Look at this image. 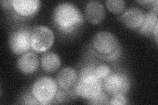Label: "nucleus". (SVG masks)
I'll return each mask as SVG.
<instances>
[{"label": "nucleus", "instance_id": "nucleus-15", "mask_svg": "<svg viewBox=\"0 0 158 105\" xmlns=\"http://www.w3.org/2000/svg\"><path fill=\"white\" fill-rule=\"evenodd\" d=\"M106 6L110 11L118 14L122 13L125 9V2L123 0H107Z\"/></svg>", "mask_w": 158, "mask_h": 105}, {"label": "nucleus", "instance_id": "nucleus-2", "mask_svg": "<svg viewBox=\"0 0 158 105\" xmlns=\"http://www.w3.org/2000/svg\"><path fill=\"white\" fill-rule=\"evenodd\" d=\"M95 67L88 66L82 68L75 87L77 95L86 100L98 97L102 92V80L95 75Z\"/></svg>", "mask_w": 158, "mask_h": 105}, {"label": "nucleus", "instance_id": "nucleus-10", "mask_svg": "<svg viewBox=\"0 0 158 105\" xmlns=\"http://www.w3.org/2000/svg\"><path fill=\"white\" fill-rule=\"evenodd\" d=\"M78 78V74L75 69L71 67H65L58 72L56 82L62 89L69 90L75 87Z\"/></svg>", "mask_w": 158, "mask_h": 105}, {"label": "nucleus", "instance_id": "nucleus-1", "mask_svg": "<svg viewBox=\"0 0 158 105\" xmlns=\"http://www.w3.org/2000/svg\"><path fill=\"white\" fill-rule=\"evenodd\" d=\"M53 19L59 30L67 34L76 30L83 22L81 11L71 3H62L57 6L53 13Z\"/></svg>", "mask_w": 158, "mask_h": 105}, {"label": "nucleus", "instance_id": "nucleus-19", "mask_svg": "<svg viewBox=\"0 0 158 105\" xmlns=\"http://www.w3.org/2000/svg\"><path fill=\"white\" fill-rule=\"evenodd\" d=\"M157 32H158V25L156 26L154 32H153V35H154L155 36V38H156V43H157Z\"/></svg>", "mask_w": 158, "mask_h": 105}, {"label": "nucleus", "instance_id": "nucleus-17", "mask_svg": "<svg viewBox=\"0 0 158 105\" xmlns=\"http://www.w3.org/2000/svg\"><path fill=\"white\" fill-rule=\"evenodd\" d=\"M109 101H110L108 104L111 105H125L128 103L127 99L123 94L113 95Z\"/></svg>", "mask_w": 158, "mask_h": 105}, {"label": "nucleus", "instance_id": "nucleus-8", "mask_svg": "<svg viewBox=\"0 0 158 105\" xmlns=\"http://www.w3.org/2000/svg\"><path fill=\"white\" fill-rule=\"evenodd\" d=\"M11 6L17 14L22 17H30L35 14L40 7L38 0H13Z\"/></svg>", "mask_w": 158, "mask_h": 105}, {"label": "nucleus", "instance_id": "nucleus-20", "mask_svg": "<svg viewBox=\"0 0 158 105\" xmlns=\"http://www.w3.org/2000/svg\"><path fill=\"white\" fill-rule=\"evenodd\" d=\"M154 1H150V0H146V1H137L138 3L145 4V3H154Z\"/></svg>", "mask_w": 158, "mask_h": 105}, {"label": "nucleus", "instance_id": "nucleus-4", "mask_svg": "<svg viewBox=\"0 0 158 105\" xmlns=\"http://www.w3.org/2000/svg\"><path fill=\"white\" fill-rule=\"evenodd\" d=\"M54 34L48 26H37L31 31V48L36 52L47 51L54 43Z\"/></svg>", "mask_w": 158, "mask_h": 105}, {"label": "nucleus", "instance_id": "nucleus-5", "mask_svg": "<svg viewBox=\"0 0 158 105\" xmlns=\"http://www.w3.org/2000/svg\"><path fill=\"white\" fill-rule=\"evenodd\" d=\"M103 80V88L107 94L111 96L119 94L124 95L130 89V80L124 74L110 73Z\"/></svg>", "mask_w": 158, "mask_h": 105}, {"label": "nucleus", "instance_id": "nucleus-11", "mask_svg": "<svg viewBox=\"0 0 158 105\" xmlns=\"http://www.w3.org/2000/svg\"><path fill=\"white\" fill-rule=\"evenodd\" d=\"M105 16L106 11L102 3L97 1L88 2L85 7V17L88 22L99 24L103 21Z\"/></svg>", "mask_w": 158, "mask_h": 105}, {"label": "nucleus", "instance_id": "nucleus-14", "mask_svg": "<svg viewBox=\"0 0 158 105\" xmlns=\"http://www.w3.org/2000/svg\"><path fill=\"white\" fill-rule=\"evenodd\" d=\"M158 25L157 13L154 11L144 14V19L139 28L140 32L142 34L150 35L154 32L156 26Z\"/></svg>", "mask_w": 158, "mask_h": 105}, {"label": "nucleus", "instance_id": "nucleus-13", "mask_svg": "<svg viewBox=\"0 0 158 105\" xmlns=\"http://www.w3.org/2000/svg\"><path fill=\"white\" fill-rule=\"evenodd\" d=\"M41 65L44 71L48 72H56L61 66V59L57 54L48 52L42 57Z\"/></svg>", "mask_w": 158, "mask_h": 105}, {"label": "nucleus", "instance_id": "nucleus-12", "mask_svg": "<svg viewBox=\"0 0 158 105\" xmlns=\"http://www.w3.org/2000/svg\"><path fill=\"white\" fill-rule=\"evenodd\" d=\"M19 69L23 73L29 74L35 72L39 66V59L36 55L32 52L23 54L17 61Z\"/></svg>", "mask_w": 158, "mask_h": 105}, {"label": "nucleus", "instance_id": "nucleus-3", "mask_svg": "<svg viewBox=\"0 0 158 105\" xmlns=\"http://www.w3.org/2000/svg\"><path fill=\"white\" fill-rule=\"evenodd\" d=\"M57 91V82L48 76L39 78L32 87V96L40 104H50L56 98Z\"/></svg>", "mask_w": 158, "mask_h": 105}, {"label": "nucleus", "instance_id": "nucleus-16", "mask_svg": "<svg viewBox=\"0 0 158 105\" xmlns=\"http://www.w3.org/2000/svg\"><path fill=\"white\" fill-rule=\"evenodd\" d=\"M94 72L98 79L103 80V79L106 78L111 73V69L110 67L107 64H100L95 67Z\"/></svg>", "mask_w": 158, "mask_h": 105}, {"label": "nucleus", "instance_id": "nucleus-9", "mask_svg": "<svg viewBox=\"0 0 158 105\" xmlns=\"http://www.w3.org/2000/svg\"><path fill=\"white\" fill-rule=\"evenodd\" d=\"M144 19V13L142 9L135 7L127 9L121 17L122 22L131 29H139Z\"/></svg>", "mask_w": 158, "mask_h": 105}, {"label": "nucleus", "instance_id": "nucleus-6", "mask_svg": "<svg viewBox=\"0 0 158 105\" xmlns=\"http://www.w3.org/2000/svg\"><path fill=\"white\" fill-rule=\"evenodd\" d=\"M92 46L102 57L110 55L119 48L118 42L115 35L110 32L97 33L92 40Z\"/></svg>", "mask_w": 158, "mask_h": 105}, {"label": "nucleus", "instance_id": "nucleus-7", "mask_svg": "<svg viewBox=\"0 0 158 105\" xmlns=\"http://www.w3.org/2000/svg\"><path fill=\"white\" fill-rule=\"evenodd\" d=\"M9 44L13 53L23 55L31 48V31L27 28H21L11 33Z\"/></svg>", "mask_w": 158, "mask_h": 105}, {"label": "nucleus", "instance_id": "nucleus-18", "mask_svg": "<svg viewBox=\"0 0 158 105\" xmlns=\"http://www.w3.org/2000/svg\"><path fill=\"white\" fill-rule=\"evenodd\" d=\"M108 98L106 95L103 91L99 95L98 97L94 99L89 100V103L93 104H108Z\"/></svg>", "mask_w": 158, "mask_h": 105}]
</instances>
